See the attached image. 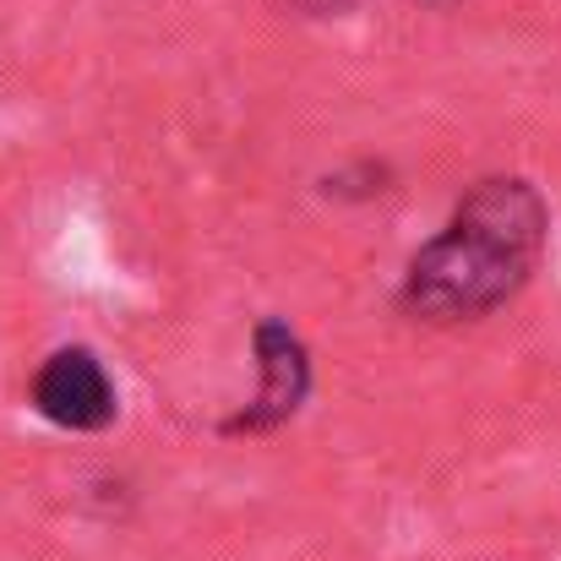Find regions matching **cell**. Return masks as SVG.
I'll list each match as a JSON object with an SVG mask.
<instances>
[{
  "label": "cell",
  "instance_id": "obj_2",
  "mask_svg": "<svg viewBox=\"0 0 561 561\" xmlns=\"http://www.w3.org/2000/svg\"><path fill=\"white\" fill-rule=\"evenodd\" d=\"M251 344H256V366H262V387H256V398L224 425L229 436H262V431H278L300 403H306V387H311V360H306V344L289 333V322H278V317H267V322H256V333H251Z\"/></svg>",
  "mask_w": 561,
  "mask_h": 561
},
{
  "label": "cell",
  "instance_id": "obj_1",
  "mask_svg": "<svg viewBox=\"0 0 561 561\" xmlns=\"http://www.w3.org/2000/svg\"><path fill=\"white\" fill-rule=\"evenodd\" d=\"M551 234V207L535 181L491 175L469 191L447 229L425 240L403 273V311L414 322H480L502 311L540 267Z\"/></svg>",
  "mask_w": 561,
  "mask_h": 561
},
{
  "label": "cell",
  "instance_id": "obj_3",
  "mask_svg": "<svg viewBox=\"0 0 561 561\" xmlns=\"http://www.w3.org/2000/svg\"><path fill=\"white\" fill-rule=\"evenodd\" d=\"M33 409L60 431H104L115 420V387L93 350H55L33 376Z\"/></svg>",
  "mask_w": 561,
  "mask_h": 561
}]
</instances>
